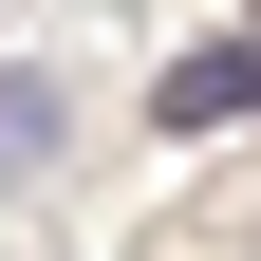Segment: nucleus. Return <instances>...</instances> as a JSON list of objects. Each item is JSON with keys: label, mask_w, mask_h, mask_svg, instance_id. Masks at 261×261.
Returning a JSON list of instances; mask_svg holds the SVG:
<instances>
[{"label": "nucleus", "mask_w": 261, "mask_h": 261, "mask_svg": "<svg viewBox=\"0 0 261 261\" xmlns=\"http://www.w3.org/2000/svg\"><path fill=\"white\" fill-rule=\"evenodd\" d=\"M149 112H168V130H243L261 112V38H205L187 75H149Z\"/></svg>", "instance_id": "f257e3e1"}, {"label": "nucleus", "mask_w": 261, "mask_h": 261, "mask_svg": "<svg viewBox=\"0 0 261 261\" xmlns=\"http://www.w3.org/2000/svg\"><path fill=\"white\" fill-rule=\"evenodd\" d=\"M56 130H75V112H56V75H0V187L56 168Z\"/></svg>", "instance_id": "f03ea898"}]
</instances>
